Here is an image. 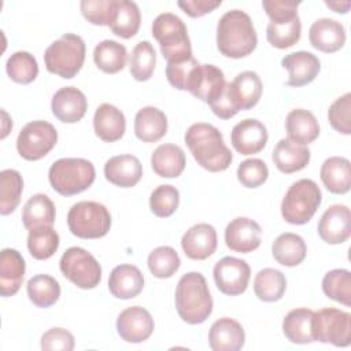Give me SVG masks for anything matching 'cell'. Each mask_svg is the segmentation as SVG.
<instances>
[{"label": "cell", "mask_w": 351, "mask_h": 351, "mask_svg": "<svg viewBox=\"0 0 351 351\" xmlns=\"http://www.w3.org/2000/svg\"><path fill=\"white\" fill-rule=\"evenodd\" d=\"M184 138L195 160L203 169L217 173L230 166L232 152L225 145L222 133L215 126L204 122L193 123L185 132Z\"/></svg>", "instance_id": "1"}, {"label": "cell", "mask_w": 351, "mask_h": 351, "mask_svg": "<svg viewBox=\"0 0 351 351\" xmlns=\"http://www.w3.org/2000/svg\"><path fill=\"white\" fill-rule=\"evenodd\" d=\"M258 44L256 32L250 15L241 10L225 12L217 25L218 51L232 59L250 55Z\"/></svg>", "instance_id": "2"}, {"label": "cell", "mask_w": 351, "mask_h": 351, "mask_svg": "<svg viewBox=\"0 0 351 351\" xmlns=\"http://www.w3.org/2000/svg\"><path fill=\"white\" fill-rule=\"evenodd\" d=\"M176 307L180 318L191 325L204 322L213 311V298L204 276L199 271L184 274L176 288Z\"/></svg>", "instance_id": "3"}, {"label": "cell", "mask_w": 351, "mask_h": 351, "mask_svg": "<svg viewBox=\"0 0 351 351\" xmlns=\"http://www.w3.org/2000/svg\"><path fill=\"white\" fill-rule=\"evenodd\" d=\"M152 36L159 43L167 63H178L192 58L188 29L180 16L171 12L159 14L152 22Z\"/></svg>", "instance_id": "4"}, {"label": "cell", "mask_w": 351, "mask_h": 351, "mask_svg": "<svg viewBox=\"0 0 351 351\" xmlns=\"http://www.w3.org/2000/svg\"><path fill=\"white\" fill-rule=\"evenodd\" d=\"M95 177V166L82 158L58 159L48 171L51 186L62 196H73L88 189Z\"/></svg>", "instance_id": "5"}, {"label": "cell", "mask_w": 351, "mask_h": 351, "mask_svg": "<svg viewBox=\"0 0 351 351\" xmlns=\"http://www.w3.org/2000/svg\"><path fill=\"white\" fill-rule=\"evenodd\" d=\"M85 60V43L73 33H66L53 41L44 53V63L49 73L62 78H73Z\"/></svg>", "instance_id": "6"}, {"label": "cell", "mask_w": 351, "mask_h": 351, "mask_svg": "<svg viewBox=\"0 0 351 351\" xmlns=\"http://www.w3.org/2000/svg\"><path fill=\"white\" fill-rule=\"evenodd\" d=\"M322 200L321 189L310 178H302L293 182L281 203L282 218L292 225L307 223Z\"/></svg>", "instance_id": "7"}, {"label": "cell", "mask_w": 351, "mask_h": 351, "mask_svg": "<svg viewBox=\"0 0 351 351\" xmlns=\"http://www.w3.org/2000/svg\"><path fill=\"white\" fill-rule=\"evenodd\" d=\"M67 225L70 232L80 239H99L108 233L111 215L104 204L84 200L69 210Z\"/></svg>", "instance_id": "8"}, {"label": "cell", "mask_w": 351, "mask_h": 351, "mask_svg": "<svg viewBox=\"0 0 351 351\" xmlns=\"http://www.w3.org/2000/svg\"><path fill=\"white\" fill-rule=\"evenodd\" d=\"M62 274L81 289H92L101 280V267L96 258L81 247H70L59 262Z\"/></svg>", "instance_id": "9"}, {"label": "cell", "mask_w": 351, "mask_h": 351, "mask_svg": "<svg viewBox=\"0 0 351 351\" xmlns=\"http://www.w3.org/2000/svg\"><path fill=\"white\" fill-rule=\"evenodd\" d=\"M313 336L321 343L347 347L351 343V314L339 308L325 307L314 313Z\"/></svg>", "instance_id": "10"}, {"label": "cell", "mask_w": 351, "mask_h": 351, "mask_svg": "<svg viewBox=\"0 0 351 351\" xmlns=\"http://www.w3.org/2000/svg\"><path fill=\"white\" fill-rule=\"evenodd\" d=\"M58 132L47 121H33L26 123L18 134L16 149L26 160L44 158L56 144Z\"/></svg>", "instance_id": "11"}, {"label": "cell", "mask_w": 351, "mask_h": 351, "mask_svg": "<svg viewBox=\"0 0 351 351\" xmlns=\"http://www.w3.org/2000/svg\"><path fill=\"white\" fill-rule=\"evenodd\" d=\"M213 274L217 288L222 293L236 296L247 289L251 269L248 263L243 259L234 256H225L215 263Z\"/></svg>", "instance_id": "12"}, {"label": "cell", "mask_w": 351, "mask_h": 351, "mask_svg": "<svg viewBox=\"0 0 351 351\" xmlns=\"http://www.w3.org/2000/svg\"><path fill=\"white\" fill-rule=\"evenodd\" d=\"M154 318L140 306H132L121 311L117 318V330L128 343H143L154 332Z\"/></svg>", "instance_id": "13"}, {"label": "cell", "mask_w": 351, "mask_h": 351, "mask_svg": "<svg viewBox=\"0 0 351 351\" xmlns=\"http://www.w3.org/2000/svg\"><path fill=\"white\" fill-rule=\"evenodd\" d=\"M226 85L225 75L221 69L214 64H197L195 69L188 89L195 97L211 104L223 90Z\"/></svg>", "instance_id": "14"}, {"label": "cell", "mask_w": 351, "mask_h": 351, "mask_svg": "<svg viewBox=\"0 0 351 351\" xmlns=\"http://www.w3.org/2000/svg\"><path fill=\"white\" fill-rule=\"evenodd\" d=\"M262 229L251 218L239 217L232 219L225 229V243L229 250L240 254L255 251L261 245Z\"/></svg>", "instance_id": "15"}, {"label": "cell", "mask_w": 351, "mask_h": 351, "mask_svg": "<svg viewBox=\"0 0 351 351\" xmlns=\"http://www.w3.org/2000/svg\"><path fill=\"white\" fill-rule=\"evenodd\" d=\"M266 126L252 118H247L236 123L230 133L233 148L241 155H254L261 152L267 143Z\"/></svg>", "instance_id": "16"}, {"label": "cell", "mask_w": 351, "mask_h": 351, "mask_svg": "<svg viewBox=\"0 0 351 351\" xmlns=\"http://www.w3.org/2000/svg\"><path fill=\"white\" fill-rule=\"evenodd\" d=\"M318 234L328 244H341L351 234V213L344 204L330 206L318 222Z\"/></svg>", "instance_id": "17"}, {"label": "cell", "mask_w": 351, "mask_h": 351, "mask_svg": "<svg viewBox=\"0 0 351 351\" xmlns=\"http://www.w3.org/2000/svg\"><path fill=\"white\" fill-rule=\"evenodd\" d=\"M88 108V101L85 95L74 88V86H64L55 92L51 110L53 115L64 123H75L82 119Z\"/></svg>", "instance_id": "18"}, {"label": "cell", "mask_w": 351, "mask_h": 351, "mask_svg": "<svg viewBox=\"0 0 351 351\" xmlns=\"http://www.w3.org/2000/svg\"><path fill=\"white\" fill-rule=\"evenodd\" d=\"M181 247L185 255L195 261H204L217 248V232L210 223H196L189 228L182 239Z\"/></svg>", "instance_id": "19"}, {"label": "cell", "mask_w": 351, "mask_h": 351, "mask_svg": "<svg viewBox=\"0 0 351 351\" xmlns=\"http://www.w3.org/2000/svg\"><path fill=\"white\" fill-rule=\"evenodd\" d=\"M281 66L288 70L289 86H303L310 84L319 73L321 63L315 55L307 51H298L282 58Z\"/></svg>", "instance_id": "20"}, {"label": "cell", "mask_w": 351, "mask_h": 351, "mask_svg": "<svg viewBox=\"0 0 351 351\" xmlns=\"http://www.w3.org/2000/svg\"><path fill=\"white\" fill-rule=\"evenodd\" d=\"M308 38L315 49L332 53L344 45L346 30L340 22L332 18H319L310 26Z\"/></svg>", "instance_id": "21"}, {"label": "cell", "mask_w": 351, "mask_h": 351, "mask_svg": "<svg viewBox=\"0 0 351 351\" xmlns=\"http://www.w3.org/2000/svg\"><path fill=\"white\" fill-rule=\"evenodd\" d=\"M243 326L233 318L217 319L208 332V344L213 351H237L244 346Z\"/></svg>", "instance_id": "22"}, {"label": "cell", "mask_w": 351, "mask_h": 351, "mask_svg": "<svg viewBox=\"0 0 351 351\" xmlns=\"http://www.w3.org/2000/svg\"><path fill=\"white\" fill-rule=\"evenodd\" d=\"M107 181L121 188L134 186L143 176V166L134 155H117L104 165Z\"/></svg>", "instance_id": "23"}, {"label": "cell", "mask_w": 351, "mask_h": 351, "mask_svg": "<svg viewBox=\"0 0 351 351\" xmlns=\"http://www.w3.org/2000/svg\"><path fill=\"white\" fill-rule=\"evenodd\" d=\"M144 287V276L137 266L118 265L108 277V289L118 299L136 298Z\"/></svg>", "instance_id": "24"}, {"label": "cell", "mask_w": 351, "mask_h": 351, "mask_svg": "<svg viewBox=\"0 0 351 351\" xmlns=\"http://www.w3.org/2000/svg\"><path fill=\"white\" fill-rule=\"evenodd\" d=\"M25 259L14 248H4L0 254V293L1 296L15 295L23 281Z\"/></svg>", "instance_id": "25"}, {"label": "cell", "mask_w": 351, "mask_h": 351, "mask_svg": "<svg viewBox=\"0 0 351 351\" xmlns=\"http://www.w3.org/2000/svg\"><path fill=\"white\" fill-rule=\"evenodd\" d=\"M93 129L99 138L106 143H114L119 140L125 133V115L115 106L110 103H103L95 111Z\"/></svg>", "instance_id": "26"}, {"label": "cell", "mask_w": 351, "mask_h": 351, "mask_svg": "<svg viewBox=\"0 0 351 351\" xmlns=\"http://www.w3.org/2000/svg\"><path fill=\"white\" fill-rule=\"evenodd\" d=\"M285 130L288 140L299 145H306L318 137L319 125L313 112L304 108H295L285 118Z\"/></svg>", "instance_id": "27"}, {"label": "cell", "mask_w": 351, "mask_h": 351, "mask_svg": "<svg viewBox=\"0 0 351 351\" xmlns=\"http://www.w3.org/2000/svg\"><path fill=\"white\" fill-rule=\"evenodd\" d=\"M271 159L281 173L291 174L308 165L310 151L304 145L295 144L288 138H281L271 152Z\"/></svg>", "instance_id": "28"}, {"label": "cell", "mask_w": 351, "mask_h": 351, "mask_svg": "<svg viewBox=\"0 0 351 351\" xmlns=\"http://www.w3.org/2000/svg\"><path fill=\"white\" fill-rule=\"evenodd\" d=\"M319 177L329 192L347 193L351 186V163L347 158L330 156L322 163Z\"/></svg>", "instance_id": "29"}, {"label": "cell", "mask_w": 351, "mask_h": 351, "mask_svg": "<svg viewBox=\"0 0 351 351\" xmlns=\"http://www.w3.org/2000/svg\"><path fill=\"white\" fill-rule=\"evenodd\" d=\"M167 132V118L163 111L148 106L137 111L134 118V133L144 143H155Z\"/></svg>", "instance_id": "30"}, {"label": "cell", "mask_w": 351, "mask_h": 351, "mask_svg": "<svg viewBox=\"0 0 351 351\" xmlns=\"http://www.w3.org/2000/svg\"><path fill=\"white\" fill-rule=\"evenodd\" d=\"M186 165L184 151L176 144L159 145L151 156L154 171L163 178H174L181 176Z\"/></svg>", "instance_id": "31"}, {"label": "cell", "mask_w": 351, "mask_h": 351, "mask_svg": "<svg viewBox=\"0 0 351 351\" xmlns=\"http://www.w3.org/2000/svg\"><path fill=\"white\" fill-rule=\"evenodd\" d=\"M314 311L310 308H293L282 321L285 337L295 344H308L314 341L313 336Z\"/></svg>", "instance_id": "32"}, {"label": "cell", "mask_w": 351, "mask_h": 351, "mask_svg": "<svg viewBox=\"0 0 351 351\" xmlns=\"http://www.w3.org/2000/svg\"><path fill=\"white\" fill-rule=\"evenodd\" d=\"M307 247L304 240L296 234V233H282L280 234L273 245H271V254L273 258L282 266H298L302 263L306 258Z\"/></svg>", "instance_id": "33"}, {"label": "cell", "mask_w": 351, "mask_h": 351, "mask_svg": "<svg viewBox=\"0 0 351 351\" xmlns=\"http://www.w3.org/2000/svg\"><path fill=\"white\" fill-rule=\"evenodd\" d=\"M55 215V204L52 200L44 193H37L33 195L23 206L22 221L25 228L30 230L38 226H52Z\"/></svg>", "instance_id": "34"}, {"label": "cell", "mask_w": 351, "mask_h": 351, "mask_svg": "<svg viewBox=\"0 0 351 351\" xmlns=\"http://www.w3.org/2000/svg\"><path fill=\"white\" fill-rule=\"evenodd\" d=\"M141 14L134 1L115 0V12L110 23L114 34L122 38H132L140 29Z\"/></svg>", "instance_id": "35"}, {"label": "cell", "mask_w": 351, "mask_h": 351, "mask_svg": "<svg viewBox=\"0 0 351 351\" xmlns=\"http://www.w3.org/2000/svg\"><path fill=\"white\" fill-rule=\"evenodd\" d=\"M95 64L107 74L121 71L128 60L126 48L114 40H104L95 47L93 51Z\"/></svg>", "instance_id": "36"}, {"label": "cell", "mask_w": 351, "mask_h": 351, "mask_svg": "<svg viewBox=\"0 0 351 351\" xmlns=\"http://www.w3.org/2000/svg\"><path fill=\"white\" fill-rule=\"evenodd\" d=\"M287 289L285 276L271 267H266L258 271L254 280V292L258 299L263 302H277L280 300Z\"/></svg>", "instance_id": "37"}, {"label": "cell", "mask_w": 351, "mask_h": 351, "mask_svg": "<svg viewBox=\"0 0 351 351\" xmlns=\"http://www.w3.org/2000/svg\"><path fill=\"white\" fill-rule=\"evenodd\" d=\"M26 291L32 303L41 308L55 304L60 296L59 282L48 274H37L32 277L26 284Z\"/></svg>", "instance_id": "38"}, {"label": "cell", "mask_w": 351, "mask_h": 351, "mask_svg": "<svg viewBox=\"0 0 351 351\" xmlns=\"http://www.w3.org/2000/svg\"><path fill=\"white\" fill-rule=\"evenodd\" d=\"M23 191V180L19 171L5 169L0 173V213L1 215L11 214L21 202Z\"/></svg>", "instance_id": "39"}, {"label": "cell", "mask_w": 351, "mask_h": 351, "mask_svg": "<svg viewBox=\"0 0 351 351\" xmlns=\"http://www.w3.org/2000/svg\"><path fill=\"white\" fill-rule=\"evenodd\" d=\"M230 84L241 110L256 106L262 95V81L255 71H241Z\"/></svg>", "instance_id": "40"}, {"label": "cell", "mask_w": 351, "mask_h": 351, "mask_svg": "<svg viewBox=\"0 0 351 351\" xmlns=\"http://www.w3.org/2000/svg\"><path fill=\"white\" fill-rule=\"evenodd\" d=\"M59 247V234L52 226H38L29 230L27 248L34 259L51 258Z\"/></svg>", "instance_id": "41"}, {"label": "cell", "mask_w": 351, "mask_h": 351, "mask_svg": "<svg viewBox=\"0 0 351 351\" xmlns=\"http://www.w3.org/2000/svg\"><path fill=\"white\" fill-rule=\"evenodd\" d=\"M300 33L302 22L298 15L293 19L285 22H269L266 29V38L273 47L285 49L299 41Z\"/></svg>", "instance_id": "42"}, {"label": "cell", "mask_w": 351, "mask_h": 351, "mask_svg": "<svg viewBox=\"0 0 351 351\" xmlns=\"http://www.w3.org/2000/svg\"><path fill=\"white\" fill-rule=\"evenodd\" d=\"M156 63V53L149 41H140L132 51L129 70L134 80L147 81L151 78Z\"/></svg>", "instance_id": "43"}, {"label": "cell", "mask_w": 351, "mask_h": 351, "mask_svg": "<svg viewBox=\"0 0 351 351\" xmlns=\"http://www.w3.org/2000/svg\"><path fill=\"white\" fill-rule=\"evenodd\" d=\"M324 293L350 307L351 306V274L346 269H333L322 278Z\"/></svg>", "instance_id": "44"}, {"label": "cell", "mask_w": 351, "mask_h": 351, "mask_svg": "<svg viewBox=\"0 0 351 351\" xmlns=\"http://www.w3.org/2000/svg\"><path fill=\"white\" fill-rule=\"evenodd\" d=\"M5 70L12 81L18 84H30L38 74V64L32 53L26 51H18L8 58Z\"/></svg>", "instance_id": "45"}, {"label": "cell", "mask_w": 351, "mask_h": 351, "mask_svg": "<svg viewBox=\"0 0 351 351\" xmlns=\"http://www.w3.org/2000/svg\"><path fill=\"white\" fill-rule=\"evenodd\" d=\"M147 263L156 278H169L178 270L181 261L173 247L162 245L149 252Z\"/></svg>", "instance_id": "46"}, {"label": "cell", "mask_w": 351, "mask_h": 351, "mask_svg": "<svg viewBox=\"0 0 351 351\" xmlns=\"http://www.w3.org/2000/svg\"><path fill=\"white\" fill-rule=\"evenodd\" d=\"M180 193L173 185H159L149 196L151 211L160 218L170 217L178 207Z\"/></svg>", "instance_id": "47"}, {"label": "cell", "mask_w": 351, "mask_h": 351, "mask_svg": "<svg viewBox=\"0 0 351 351\" xmlns=\"http://www.w3.org/2000/svg\"><path fill=\"white\" fill-rule=\"evenodd\" d=\"M80 8L84 18L92 25L110 26L115 12V0H82Z\"/></svg>", "instance_id": "48"}, {"label": "cell", "mask_w": 351, "mask_h": 351, "mask_svg": "<svg viewBox=\"0 0 351 351\" xmlns=\"http://www.w3.org/2000/svg\"><path fill=\"white\" fill-rule=\"evenodd\" d=\"M269 177V169L262 159L252 158L241 162L237 167V180L245 188H256Z\"/></svg>", "instance_id": "49"}, {"label": "cell", "mask_w": 351, "mask_h": 351, "mask_svg": "<svg viewBox=\"0 0 351 351\" xmlns=\"http://www.w3.org/2000/svg\"><path fill=\"white\" fill-rule=\"evenodd\" d=\"M350 110H351V93H346L341 97L336 99L328 110L329 123L339 133H343V134L351 133Z\"/></svg>", "instance_id": "50"}, {"label": "cell", "mask_w": 351, "mask_h": 351, "mask_svg": "<svg viewBox=\"0 0 351 351\" xmlns=\"http://www.w3.org/2000/svg\"><path fill=\"white\" fill-rule=\"evenodd\" d=\"M199 62L192 56L184 62L178 63H167L166 66V77L170 85H173L176 89L186 90L189 80L197 67Z\"/></svg>", "instance_id": "51"}, {"label": "cell", "mask_w": 351, "mask_h": 351, "mask_svg": "<svg viewBox=\"0 0 351 351\" xmlns=\"http://www.w3.org/2000/svg\"><path fill=\"white\" fill-rule=\"evenodd\" d=\"M208 106L211 107L213 112L221 119H230L241 110L230 82H226L222 93Z\"/></svg>", "instance_id": "52"}, {"label": "cell", "mask_w": 351, "mask_h": 351, "mask_svg": "<svg viewBox=\"0 0 351 351\" xmlns=\"http://www.w3.org/2000/svg\"><path fill=\"white\" fill-rule=\"evenodd\" d=\"M300 1L295 0H263L265 8L270 22H285L298 16V7Z\"/></svg>", "instance_id": "53"}, {"label": "cell", "mask_w": 351, "mask_h": 351, "mask_svg": "<svg viewBox=\"0 0 351 351\" xmlns=\"http://www.w3.org/2000/svg\"><path fill=\"white\" fill-rule=\"evenodd\" d=\"M74 336L63 328H52L41 336L43 350H60L71 351L74 348Z\"/></svg>", "instance_id": "54"}, {"label": "cell", "mask_w": 351, "mask_h": 351, "mask_svg": "<svg viewBox=\"0 0 351 351\" xmlns=\"http://www.w3.org/2000/svg\"><path fill=\"white\" fill-rule=\"evenodd\" d=\"M221 0H186L178 1L177 4L186 15L192 18H199L214 11L217 7L221 5Z\"/></svg>", "instance_id": "55"}, {"label": "cell", "mask_w": 351, "mask_h": 351, "mask_svg": "<svg viewBox=\"0 0 351 351\" xmlns=\"http://www.w3.org/2000/svg\"><path fill=\"white\" fill-rule=\"evenodd\" d=\"M325 4L332 8L333 11L336 12H341V14H346L351 5L350 1H343V3H339V1H325Z\"/></svg>", "instance_id": "56"}]
</instances>
